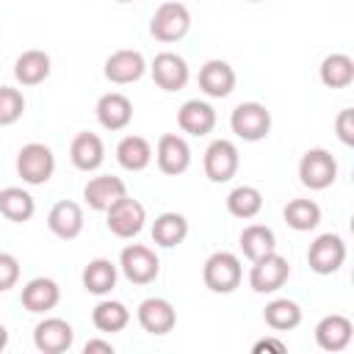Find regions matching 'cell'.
Segmentation results:
<instances>
[{
  "instance_id": "obj_2",
  "label": "cell",
  "mask_w": 354,
  "mask_h": 354,
  "mask_svg": "<svg viewBox=\"0 0 354 354\" xmlns=\"http://www.w3.org/2000/svg\"><path fill=\"white\" fill-rule=\"evenodd\" d=\"M191 28V11L177 3V0H169V3H160L149 19V33L163 41V44H171V41H180Z\"/></svg>"
},
{
  "instance_id": "obj_15",
  "label": "cell",
  "mask_w": 354,
  "mask_h": 354,
  "mask_svg": "<svg viewBox=\"0 0 354 354\" xmlns=\"http://www.w3.org/2000/svg\"><path fill=\"white\" fill-rule=\"evenodd\" d=\"M354 337V324L346 318V315H324L318 324H315V343L318 348L324 351H343Z\"/></svg>"
},
{
  "instance_id": "obj_9",
  "label": "cell",
  "mask_w": 354,
  "mask_h": 354,
  "mask_svg": "<svg viewBox=\"0 0 354 354\" xmlns=\"http://www.w3.org/2000/svg\"><path fill=\"white\" fill-rule=\"evenodd\" d=\"M307 263H310V268H313L315 274H321V277L335 274V271L346 263V243H343V238L335 235V232L318 235V238L310 243V249H307Z\"/></svg>"
},
{
  "instance_id": "obj_10",
  "label": "cell",
  "mask_w": 354,
  "mask_h": 354,
  "mask_svg": "<svg viewBox=\"0 0 354 354\" xmlns=\"http://www.w3.org/2000/svg\"><path fill=\"white\" fill-rule=\"evenodd\" d=\"M108 230L116 235V238H133V235H138L141 230H144V221H147V210H144V205L138 202V199H133V196H122L119 202H113L108 210Z\"/></svg>"
},
{
  "instance_id": "obj_12",
  "label": "cell",
  "mask_w": 354,
  "mask_h": 354,
  "mask_svg": "<svg viewBox=\"0 0 354 354\" xmlns=\"http://www.w3.org/2000/svg\"><path fill=\"white\" fill-rule=\"evenodd\" d=\"M155 160H158V169L163 174L177 177L191 166V147H188V141L183 136L163 133L158 138V147H155Z\"/></svg>"
},
{
  "instance_id": "obj_38",
  "label": "cell",
  "mask_w": 354,
  "mask_h": 354,
  "mask_svg": "<svg viewBox=\"0 0 354 354\" xmlns=\"http://www.w3.org/2000/svg\"><path fill=\"white\" fill-rule=\"evenodd\" d=\"M252 351L254 354H263V351H274V354H285L288 351V346L279 340V337H263V340H257L254 346H252Z\"/></svg>"
},
{
  "instance_id": "obj_4",
  "label": "cell",
  "mask_w": 354,
  "mask_h": 354,
  "mask_svg": "<svg viewBox=\"0 0 354 354\" xmlns=\"http://www.w3.org/2000/svg\"><path fill=\"white\" fill-rule=\"evenodd\" d=\"M337 177V160L332 158L329 149L324 147H313L301 155L299 160V180L301 185H307L310 191H324L335 183Z\"/></svg>"
},
{
  "instance_id": "obj_40",
  "label": "cell",
  "mask_w": 354,
  "mask_h": 354,
  "mask_svg": "<svg viewBox=\"0 0 354 354\" xmlns=\"http://www.w3.org/2000/svg\"><path fill=\"white\" fill-rule=\"evenodd\" d=\"M6 346H8V329H6L3 324H0V351H3Z\"/></svg>"
},
{
  "instance_id": "obj_1",
  "label": "cell",
  "mask_w": 354,
  "mask_h": 354,
  "mask_svg": "<svg viewBox=\"0 0 354 354\" xmlns=\"http://www.w3.org/2000/svg\"><path fill=\"white\" fill-rule=\"evenodd\" d=\"M243 279V266L238 260V254L232 252H213L207 260H205V268H202V282L207 290L213 293H232Z\"/></svg>"
},
{
  "instance_id": "obj_34",
  "label": "cell",
  "mask_w": 354,
  "mask_h": 354,
  "mask_svg": "<svg viewBox=\"0 0 354 354\" xmlns=\"http://www.w3.org/2000/svg\"><path fill=\"white\" fill-rule=\"evenodd\" d=\"M285 221L296 232H310L321 221V207L313 199H290L285 205Z\"/></svg>"
},
{
  "instance_id": "obj_18",
  "label": "cell",
  "mask_w": 354,
  "mask_h": 354,
  "mask_svg": "<svg viewBox=\"0 0 354 354\" xmlns=\"http://www.w3.org/2000/svg\"><path fill=\"white\" fill-rule=\"evenodd\" d=\"M47 227H50V232H53L55 238H61V241L77 238V235L83 232V210H80V205L72 202V199L55 202V205L50 207V213H47Z\"/></svg>"
},
{
  "instance_id": "obj_14",
  "label": "cell",
  "mask_w": 354,
  "mask_h": 354,
  "mask_svg": "<svg viewBox=\"0 0 354 354\" xmlns=\"http://www.w3.org/2000/svg\"><path fill=\"white\" fill-rule=\"evenodd\" d=\"M149 69H152V80L163 91H180V88H185V83L191 77L185 58L177 55V53H158L152 58V66Z\"/></svg>"
},
{
  "instance_id": "obj_3",
  "label": "cell",
  "mask_w": 354,
  "mask_h": 354,
  "mask_svg": "<svg viewBox=\"0 0 354 354\" xmlns=\"http://www.w3.org/2000/svg\"><path fill=\"white\" fill-rule=\"evenodd\" d=\"M55 171V155L50 147L30 141L17 152V174L28 185H44Z\"/></svg>"
},
{
  "instance_id": "obj_5",
  "label": "cell",
  "mask_w": 354,
  "mask_h": 354,
  "mask_svg": "<svg viewBox=\"0 0 354 354\" xmlns=\"http://www.w3.org/2000/svg\"><path fill=\"white\" fill-rule=\"evenodd\" d=\"M290 277V266L288 260L274 249L257 260H252V268H249V288L254 293H277Z\"/></svg>"
},
{
  "instance_id": "obj_29",
  "label": "cell",
  "mask_w": 354,
  "mask_h": 354,
  "mask_svg": "<svg viewBox=\"0 0 354 354\" xmlns=\"http://www.w3.org/2000/svg\"><path fill=\"white\" fill-rule=\"evenodd\" d=\"M36 213V202L25 188L8 185L0 191V216H6L8 221H30V216Z\"/></svg>"
},
{
  "instance_id": "obj_7",
  "label": "cell",
  "mask_w": 354,
  "mask_h": 354,
  "mask_svg": "<svg viewBox=\"0 0 354 354\" xmlns=\"http://www.w3.org/2000/svg\"><path fill=\"white\" fill-rule=\"evenodd\" d=\"M205 177L210 183H227L235 177L238 166H241V155H238V147L230 141V138H216L207 144L205 149Z\"/></svg>"
},
{
  "instance_id": "obj_33",
  "label": "cell",
  "mask_w": 354,
  "mask_h": 354,
  "mask_svg": "<svg viewBox=\"0 0 354 354\" xmlns=\"http://www.w3.org/2000/svg\"><path fill=\"white\" fill-rule=\"evenodd\" d=\"M227 210H230V216L243 218V221L254 218L263 210V194L254 185H238L227 196Z\"/></svg>"
},
{
  "instance_id": "obj_19",
  "label": "cell",
  "mask_w": 354,
  "mask_h": 354,
  "mask_svg": "<svg viewBox=\"0 0 354 354\" xmlns=\"http://www.w3.org/2000/svg\"><path fill=\"white\" fill-rule=\"evenodd\" d=\"M199 88L207 97H213V100L230 97L232 88H235V69L227 61H221V58H213V61L202 64V69H199Z\"/></svg>"
},
{
  "instance_id": "obj_11",
  "label": "cell",
  "mask_w": 354,
  "mask_h": 354,
  "mask_svg": "<svg viewBox=\"0 0 354 354\" xmlns=\"http://www.w3.org/2000/svg\"><path fill=\"white\" fill-rule=\"evenodd\" d=\"M75 343V329L64 318H44L33 329V346L41 354H64Z\"/></svg>"
},
{
  "instance_id": "obj_28",
  "label": "cell",
  "mask_w": 354,
  "mask_h": 354,
  "mask_svg": "<svg viewBox=\"0 0 354 354\" xmlns=\"http://www.w3.org/2000/svg\"><path fill=\"white\" fill-rule=\"evenodd\" d=\"M188 235V218L183 213H160L152 221V241L163 249H171L177 243H183Z\"/></svg>"
},
{
  "instance_id": "obj_8",
  "label": "cell",
  "mask_w": 354,
  "mask_h": 354,
  "mask_svg": "<svg viewBox=\"0 0 354 354\" xmlns=\"http://www.w3.org/2000/svg\"><path fill=\"white\" fill-rule=\"evenodd\" d=\"M119 268L133 285H149V282H155V277L160 271V260L155 257V252L149 246L130 243L119 254Z\"/></svg>"
},
{
  "instance_id": "obj_6",
  "label": "cell",
  "mask_w": 354,
  "mask_h": 354,
  "mask_svg": "<svg viewBox=\"0 0 354 354\" xmlns=\"http://www.w3.org/2000/svg\"><path fill=\"white\" fill-rule=\"evenodd\" d=\"M230 127L243 141H263L271 130V113L260 102H241L230 113Z\"/></svg>"
},
{
  "instance_id": "obj_36",
  "label": "cell",
  "mask_w": 354,
  "mask_h": 354,
  "mask_svg": "<svg viewBox=\"0 0 354 354\" xmlns=\"http://www.w3.org/2000/svg\"><path fill=\"white\" fill-rule=\"evenodd\" d=\"M19 282V260L8 252H0V293L11 290Z\"/></svg>"
},
{
  "instance_id": "obj_13",
  "label": "cell",
  "mask_w": 354,
  "mask_h": 354,
  "mask_svg": "<svg viewBox=\"0 0 354 354\" xmlns=\"http://www.w3.org/2000/svg\"><path fill=\"white\" fill-rule=\"evenodd\" d=\"M136 315H138L141 329L149 332V335H155V337L169 335V332L174 329V324H177V313H174L171 301H169V299H160V296L144 299V301L138 304V313H136Z\"/></svg>"
},
{
  "instance_id": "obj_31",
  "label": "cell",
  "mask_w": 354,
  "mask_h": 354,
  "mask_svg": "<svg viewBox=\"0 0 354 354\" xmlns=\"http://www.w3.org/2000/svg\"><path fill=\"white\" fill-rule=\"evenodd\" d=\"M91 324L100 329V332H122L127 324H130V310L122 304V301H113V299H105L100 301L94 310H91Z\"/></svg>"
},
{
  "instance_id": "obj_16",
  "label": "cell",
  "mask_w": 354,
  "mask_h": 354,
  "mask_svg": "<svg viewBox=\"0 0 354 354\" xmlns=\"http://www.w3.org/2000/svg\"><path fill=\"white\" fill-rule=\"evenodd\" d=\"M144 72H147V61L138 50H116L105 61V77L116 86L136 83Z\"/></svg>"
},
{
  "instance_id": "obj_41",
  "label": "cell",
  "mask_w": 354,
  "mask_h": 354,
  "mask_svg": "<svg viewBox=\"0 0 354 354\" xmlns=\"http://www.w3.org/2000/svg\"><path fill=\"white\" fill-rule=\"evenodd\" d=\"M116 3H133V0H116Z\"/></svg>"
},
{
  "instance_id": "obj_25",
  "label": "cell",
  "mask_w": 354,
  "mask_h": 354,
  "mask_svg": "<svg viewBox=\"0 0 354 354\" xmlns=\"http://www.w3.org/2000/svg\"><path fill=\"white\" fill-rule=\"evenodd\" d=\"M116 277H119V271H116V266H113L108 257H94V260L83 268V274H80L83 288H86L88 293H94V296L111 293V290L116 288Z\"/></svg>"
},
{
  "instance_id": "obj_27",
  "label": "cell",
  "mask_w": 354,
  "mask_h": 354,
  "mask_svg": "<svg viewBox=\"0 0 354 354\" xmlns=\"http://www.w3.org/2000/svg\"><path fill=\"white\" fill-rule=\"evenodd\" d=\"M116 160L127 171H144L152 160V147L144 136H124L116 144Z\"/></svg>"
},
{
  "instance_id": "obj_21",
  "label": "cell",
  "mask_w": 354,
  "mask_h": 354,
  "mask_svg": "<svg viewBox=\"0 0 354 354\" xmlns=\"http://www.w3.org/2000/svg\"><path fill=\"white\" fill-rule=\"evenodd\" d=\"M19 299H22V307L28 313H50L61 301V288L50 277H33L22 288V296Z\"/></svg>"
},
{
  "instance_id": "obj_23",
  "label": "cell",
  "mask_w": 354,
  "mask_h": 354,
  "mask_svg": "<svg viewBox=\"0 0 354 354\" xmlns=\"http://www.w3.org/2000/svg\"><path fill=\"white\" fill-rule=\"evenodd\" d=\"M177 124L188 136H207L216 127V111L205 100H188L177 111Z\"/></svg>"
},
{
  "instance_id": "obj_32",
  "label": "cell",
  "mask_w": 354,
  "mask_h": 354,
  "mask_svg": "<svg viewBox=\"0 0 354 354\" xmlns=\"http://www.w3.org/2000/svg\"><path fill=\"white\" fill-rule=\"evenodd\" d=\"M274 249H277V235H274L271 227H266V224L243 227V232H241V252L249 260H257V257H263V254H268Z\"/></svg>"
},
{
  "instance_id": "obj_39",
  "label": "cell",
  "mask_w": 354,
  "mask_h": 354,
  "mask_svg": "<svg viewBox=\"0 0 354 354\" xmlns=\"http://www.w3.org/2000/svg\"><path fill=\"white\" fill-rule=\"evenodd\" d=\"M86 354H94V351H102V354H113V343L111 340H100V337H91L86 346H83Z\"/></svg>"
},
{
  "instance_id": "obj_26",
  "label": "cell",
  "mask_w": 354,
  "mask_h": 354,
  "mask_svg": "<svg viewBox=\"0 0 354 354\" xmlns=\"http://www.w3.org/2000/svg\"><path fill=\"white\" fill-rule=\"evenodd\" d=\"M318 77L326 88H346L354 83V61L346 53H332L321 61Z\"/></svg>"
},
{
  "instance_id": "obj_20",
  "label": "cell",
  "mask_w": 354,
  "mask_h": 354,
  "mask_svg": "<svg viewBox=\"0 0 354 354\" xmlns=\"http://www.w3.org/2000/svg\"><path fill=\"white\" fill-rule=\"evenodd\" d=\"M69 160L80 171L100 169L102 160H105V144H102V138L97 133H88V130L86 133H77L72 138V144H69Z\"/></svg>"
},
{
  "instance_id": "obj_17",
  "label": "cell",
  "mask_w": 354,
  "mask_h": 354,
  "mask_svg": "<svg viewBox=\"0 0 354 354\" xmlns=\"http://www.w3.org/2000/svg\"><path fill=\"white\" fill-rule=\"evenodd\" d=\"M124 194H127L124 180H119V177H113V174L91 177V180L86 183V188H83L86 205H88L91 210H100V213H105V210H108L113 202H119Z\"/></svg>"
},
{
  "instance_id": "obj_42",
  "label": "cell",
  "mask_w": 354,
  "mask_h": 354,
  "mask_svg": "<svg viewBox=\"0 0 354 354\" xmlns=\"http://www.w3.org/2000/svg\"><path fill=\"white\" fill-rule=\"evenodd\" d=\"M249 3H260V0H249Z\"/></svg>"
},
{
  "instance_id": "obj_22",
  "label": "cell",
  "mask_w": 354,
  "mask_h": 354,
  "mask_svg": "<svg viewBox=\"0 0 354 354\" xmlns=\"http://www.w3.org/2000/svg\"><path fill=\"white\" fill-rule=\"evenodd\" d=\"M133 119V102L119 94V91H108L97 100V122L105 130H124Z\"/></svg>"
},
{
  "instance_id": "obj_30",
  "label": "cell",
  "mask_w": 354,
  "mask_h": 354,
  "mask_svg": "<svg viewBox=\"0 0 354 354\" xmlns=\"http://www.w3.org/2000/svg\"><path fill=\"white\" fill-rule=\"evenodd\" d=\"M263 321L274 332H290L301 324V307L293 299H274L263 310Z\"/></svg>"
},
{
  "instance_id": "obj_37",
  "label": "cell",
  "mask_w": 354,
  "mask_h": 354,
  "mask_svg": "<svg viewBox=\"0 0 354 354\" xmlns=\"http://www.w3.org/2000/svg\"><path fill=\"white\" fill-rule=\"evenodd\" d=\"M335 133L337 138L346 144V147H354V111L351 108H343L335 119Z\"/></svg>"
},
{
  "instance_id": "obj_24",
  "label": "cell",
  "mask_w": 354,
  "mask_h": 354,
  "mask_svg": "<svg viewBox=\"0 0 354 354\" xmlns=\"http://www.w3.org/2000/svg\"><path fill=\"white\" fill-rule=\"evenodd\" d=\"M50 75V55L44 50H25L14 61V77L22 86H39Z\"/></svg>"
},
{
  "instance_id": "obj_35",
  "label": "cell",
  "mask_w": 354,
  "mask_h": 354,
  "mask_svg": "<svg viewBox=\"0 0 354 354\" xmlns=\"http://www.w3.org/2000/svg\"><path fill=\"white\" fill-rule=\"evenodd\" d=\"M25 113V97L19 88L11 86H0V127H8L14 122H19Z\"/></svg>"
}]
</instances>
